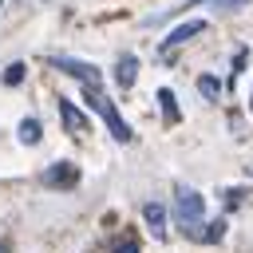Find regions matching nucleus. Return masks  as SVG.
I'll use <instances>...</instances> for the list:
<instances>
[{
	"label": "nucleus",
	"mask_w": 253,
	"mask_h": 253,
	"mask_svg": "<svg viewBox=\"0 0 253 253\" xmlns=\"http://www.w3.org/2000/svg\"><path fill=\"white\" fill-rule=\"evenodd\" d=\"M202 213H206V198L198 194V190H190V186H178L174 190V217H178V225H182V233L186 237H194V241H202Z\"/></svg>",
	"instance_id": "nucleus-1"
},
{
	"label": "nucleus",
	"mask_w": 253,
	"mask_h": 253,
	"mask_svg": "<svg viewBox=\"0 0 253 253\" xmlns=\"http://www.w3.org/2000/svg\"><path fill=\"white\" fill-rule=\"evenodd\" d=\"M0 79H4L8 87H16V83L24 79V63H12V67H4V75H0Z\"/></svg>",
	"instance_id": "nucleus-12"
},
{
	"label": "nucleus",
	"mask_w": 253,
	"mask_h": 253,
	"mask_svg": "<svg viewBox=\"0 0 253 253\" xmlns=\"http://www.w3.org/2000/svg\"><path fill=\"white\" fill-rule=\"evenodd\" d=\"M75 182H79V166L75 162H55V166L43 170V186H51V190H67Z\"/></svg>",
	"instance_id": "nucleus-4"
},
{
	"label": "nucleus",
	"mask_w": 253,
	"mask_h": 253,
	"mask_svg": "<svg viewBox=\"0 0 253 253\" xmlns=\"http://www.w3.org/2000/svg\"><path fill=\"white\" fill-rule=\"evenodd\" d=\"M142 217H146L150 233L162 241V237H166V206H162V202H146V206H142Z\"/></svg>",
	"instance_id": "nucleus-7"
},
{
	"label": "nucleus",
	"mask_w": 253,
	"mask_h": 253,
	"mask_svg": "<svg viewBox=\"0 0 253 253\" xmlns=\"http://www.w3.org/2000/svg\"><path fill=\"white\" fill-rule=\"evenodd\" d=\"M198 32H206V20H186V24H178L166 40H162V51H170V47H178V43H186V40H194Z\"/></svg>",
	"instance_id": "nucleus-5"
},
{
	"label": "nucleus",
	"mask_w": 253,
	"mask_h": 253,
	"mask_svg": "<svg viewBox=\"0 0 253 253\" xmlns=\"http://www.w3.org/2000/svg\"><path fill=\"white\" fill-rule=\"evenodd\" d=\"M87 107H95V111L103 115V123H107V130H111V134H115L119 142H130V138H134V134H130V126L123 123V115L115 111V103H111L107 95H99L95 87H87Z\"/></svg>",
	"instance_id": "nucleus-2"
},
{
	"label": "nucleus",
	"mask_w": 253,
	"mask_h": 253,
	"mask_svg": "<svg viewBox=\"0 0 253 253\" xmlns=\"http://www.w3.org/2000/svg\"><path fill=\"white\" fill-rule=\"evenodd\" d=\"M115 253H138V241H134V237H123V241L115 245Z\"/></svg>",
	"instance_id": "nucleus-14"
},
{
	"label": "nucleus",
	"mask_w": 253,
	"mask_h": 253,
	"mask_svg": "<svg viewBox=\"0 0 253 253\" xmlns=\"http://www.w3.org/2000/svg\"><path fill=\"white\" fill-rule=\"evenodd\" d=\"M59 119H63V126H67L71 134H83V130H87V115H83L71 99H59Z\"/></svg>",
	"instance_id": "nucleus-6"
},
{
	"label": "nucleus",
	"mask_w": 253,
	"mask_h": 253,
	"mask_svg": "<svg viewBox=\"0 0 253 253\" xmlns=\"http://www.w3.org/2000/svg\"><path fill=\"white\" fill-rule=\"evenodd\" d=\"M0 253H8V249H4V241H0Z\"/></svg>",
	"instance_id": "nucleus-16"
},
{
	"label": "nucleus",
	"mask_w": 253,
	"mask_h": 253,
	"mask_svg": "<svg viewBox=\"0 0 253 253\" xmlns=\"http://www.w3.org/2000/svg\"><path fill=\"white\" fill-rule=\"evenodd\" d=\"M20 142H24V146H36V142H40V123H36V119H24V123H20Z\"/></svg>",
	"instance_id": "nucleus-10"
},
{
	"label": "nucleus",
	"mask_w": 253,
	"mask_h": 253,
	"mask_svg": "<svg viewBox=\"0 0 253 253\" xmlns=\"http://www.w3.org/2000/svg\"><path fill=\"white\" fill-rule=\"evenodd\" d=\"M190 4H225V8H241V4H249V0H190Z\"/></svg>",
	"instance_id": "nucleus-15"
},
{
	"label": "nucleus",
	"mask_w": 253,
	"mask_h": 253,
	"mask_svg": "<svg viewBox=\"0 0 253 253\" xmlns=\"http://www.w3.org/2000/svg\"><path fill=\"white\" fill-rule=\"evenodd\" d=\"M221 233H225V221L217 217V221H213V225H210V229L202 233V241H221Z\"/></svg>",
	"instance_id": "nucleus-13"
},
{
	"label": "nucleus",
	"mask_w": 253,
	"mask_h": 253,
	"mask_svg": "<svg viewBox=\"0 0 253 253\" xmlns=\"http://www.w3.org/2000/svg\"><path fill=\"white\" fill-rule=\"evenodd\" d=\"M134 79H138V59L134 55H123L115 63V83L119 87H134Z\"/></svg>",
	"instance_id": "nucleus-8"
},
{
	"label": "nucleus",
	"mask_w": 253,
	"mask_h": 253,
	"mask_svg": "<svg viewBox=\"0 0 253 253\" xmlns=\"http://www.w3.org/2000/svg\"><path fill=\"white\" fill-rule=\"evenodd\" d=\"M198 91H202L206 99H217V95H221V83H217L213 75H202V79H198Z\"/></svg>",
	"instance_id": "nucleus-11"
},
{
	"label": "nucleus",
	"mask_w": 253,
	"mask_h": 253,
	"mask_svg": "<svg viewBox=\"0 0 253 253\" xmlns=\"http://www.w3.org/2000/svg\"><path fill=\"white\" fill-rule=\"evenodd\" d=\"M51 67H59L63 75H75L83 87H99V67H91V63H83V59H67V55H55V59H51Z\"/></svg>",
	"instance_id": "nucleus-3"
},
{
	"label": "nucleus",
	"mask_w": 253,
	"mask_h": 253,
	"mask_svg": "<svg viewBox=\"0 0 253 253\" xmlns=\"http://www.w3.org/2000/svg\"><path fill=\"white\" fill-rule=\"evenodd\" d=\"M158 107H162V115H166V123H178L182 115H178V103H174V91H158Z\"/></svg>",
	"instance_id": "nucleus-9"
}]
</instances>
